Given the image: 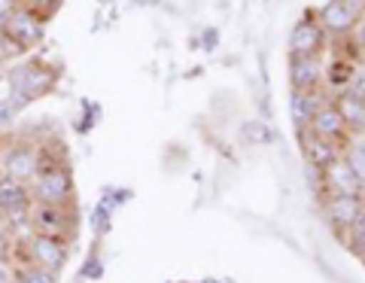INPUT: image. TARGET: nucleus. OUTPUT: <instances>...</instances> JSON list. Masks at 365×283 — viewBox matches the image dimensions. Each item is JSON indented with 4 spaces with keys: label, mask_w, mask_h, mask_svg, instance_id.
Returning a JSON list of instances; mask_svg holds the SVG:
<instances>
[{
    "label": "nucleus",
    "mask_w": 365,
    "mask_h": 283,
    "mask_svg": "<svg viewBox=\"0 0 365 283\" xmlns=\"http://www.w3.org/2000/svg\"><path fill=\"white\" fill-rule=\"evenodd\" d=\"M341 158L350 165V171L356 174V180L365 186V140H350L344 150H341Z\"/></svg>",
    "instance_id": "20"
},
{
    "label": "nucleus",
    "mask_w": 365,
    "mask_h": 283,
    "mask_svg": "<svg viewBox=\"0 0 365 283\" xmlns=\"http://www.w3.org/2000/svg\"><path fill=\"white\" fill-rule=\"evenodd\" d=\"M353 73H356V61L335 58V61H329V67H323V83H329L332 88H341V92H344Z\"/></svg>",
    "instance_id": "17"
},
{
    "label": "nucleus",
    "mask_w": 365,
    "mask_h": 283,
    "mask_svg": "<svg viewBox=\"0 0 365 283\" xmlns=\"http://www.w3.org/2000/svg\"><path fill=\"white\" fill-rule=\"evenodd\" d=\"M317 21L323 25L329 37H347V34H353V28H356L359 13L350 4H344V0H329V4L317 9Z\"/></svg>",
    "instance_id": "9"
},
{
    "label": "nucleus",
    "mask_w": 365,
    "mask_h": 283,
    "mask_svg": "<svg viewBox=\"0 0 365 283\" xmlns=\"http://www.w3.org/2000/svg\"><path fill=\"white\" fill-rule=\"evenodd\" d=\"M25 9H31V13H37L43 21H49L55 13H58V6H61V0H19Z\"/></svg>",
    "instance_id": "21"
},
{
    "label": "nucleus",
    "mask_w": 365,
    "mask_h": 283,
    "mask_svg": "<svg viewBox=\"0 0 365 283\" xmlns=\"http://www.w3.org/2000/svg\"><path fill=\"white\" fill-rule=\"evenodd\" d=\"M359 64H362V71H365V55H362V58H359Z\"/></svg>",
    "instance_id": "30"
},
{
    "label": "nucleus",
    "mask_w": 365,
    "mask_h": 283,
    "mask_svg": "<svg viewBox=\"0 0 365 283\" xmlns=\"http://www.w3.org/2000/svg\"><path fill=\"white\" fill-rule=\"evenodd\" d=\"M326 101H323V92H319V88H314V92H295L292 88V95H289V119H292L295 131H304L307 125H311L314 113Z\"/></svg>",
    "instance_id": "14"
},
{
    "label": "nucleus",
    "mask_w": 365,
    "mask_h": 283,
    "mask_svg": "<svg viewBox=\"0 0 365 283\" xmlns=\"http://www.w3.org/2000/svg\"><path fill=\"white\" fill-rule=\"evenodd\" d=\"M241 134H244V140L250 146H268V143H274V131H271L268 122H262V119H247L241 125Z\"/></svg>",
    "instance_id": "19"
},
{
    "label": "nucleus",
    "mask_w": 365,
    "mask_h": 283,
    "mask_svg": "<svg viewBox=\"0 0 365 283\" xmlns=\"http://www.w3.org/2000/svg\"><path fill=\"white\" fill-rule=\"evenodd\" d=\"M0 283H13V265L6 259H0Z\"/></svg>",
    "instance_id": "27"
},
{
    "label": "nucleus",
    "mask_w": 365,
    "mask_h": 283,
    "mask_svg": "<svg viewBox=\"0 0 365 283\" xmlns=\"http://www.w3.org/2000/svg\"><path fill=\"white\" fill-rule=\"evenodd\" d=\"M289 86L295 92L323 88V61L319 58H289Z\"/></svg>",
    "instance_id": "13"
},
{
    "label": "nucleus",
    "mask_w": 365,
    "mask_h": 283,
    "mask_svg": "<svg viewBox=\"0 0 365 283\" xmlns=\"http://www.w3.org/2000/svg\"><path fill=\"white\" fill-rule=\"evenodd\" d=\"M350 40H353V46H356V52H359V58L365 55V13L359 16V21H356V28H353V34H350Z\"/></svg>",
    "instance_id": "23"
},
{
    "label": "nucleus",
    "mask_w": 365,
    "mask_h": 283,
    "mask_svg": "<svg viewBox=\"0 0 365 283\" xmlns=\"http://www.w3.org/2000/svg\"><path fill=\"white\" fill-rule=\"evenodd\" d=\"M21 244V256L25 262H34L40 268H49L55 274H61L67 259H71V247L73 241H64V237H52V235H40V232H31L28 237H19Z\"/></svg>",
    "instance_id": "4"
},
{
    "label": "nucleus",
    "mask_w": 365,
    "mask_h": 283,
    "mask_svg": "<svg viewBox=\"0 0 365 283\" xmlns=\"http://www.w3.org/2000/svg\"><path fill=\"white\" fill-rule=\"evenodd\" d=\"M19 116V113L9 107V101H0V125H6V122H13Z\"/></svg>",
    "instance_id": "25"
},
{
    "label": "nucleus",
    "mask_w": 365,
    "mask_h": 283,
    "mask_svg": "<svg viewBox=\"0 0 365 283\" xmlns=\"http://www.w3.org/2000/svg\"><path fill=\"white\" fill-rule=\"evenodd\" d=\"M323 189L326 195H356V198H365V186L356 180V174L350 171V165L344 158H338L323 171Z\"/></svg>",
    "instance_id": "12"
},
{
    "label": "nucleus",
    "mask_w": 365,
    "mask_h": 283,
    "mask_svg": "<svg viewBox=\"0 0 365 283\" xmlns=\"http://www.w3.org/2000/svg\"><path fill=\"white\" fill-rule=\"evenodd\" d=\"M28 186H31V198L43 201V205H76V180L71 165L61 155H52L46 143H43L40 174Z\"/></svg>",
    "instance_id": "2"
},
{
    "label": "nucleus",
    "mask_w": 365,
    "mask_h": 283,
    "mask_svg": "<svg viewBox=\"0 0 365 283\" xmlns=\"http://www.w3.org/2000/svg\"><path fill=\"white\" fill-rule=\"evenodd\" d=\"M332 104L338 107L341 119L347 122L350 134H365V98L359 95H350V92H341Z\"/></svg>",
    "instance_id": "15"
},
{
    "label": "nucleus",
    "mask_w": 365,
    "mask_h": 283,
    "mask_svg": "<svg viewBox=\"0 0 365 283\" xmlns=\"http://www.w3.org/2000/svg\"><path fill=\"white\" fill-rule=\"evenodd\" d=\"M55 86H58V71L40 58H28L6 73V101L16 113H21L34 101L49 95Z\"/></svg>",
    "instance_id": "1"
},
{
    "label": "nucleus",
    "mask_w": 365,
    "mask_h": 283,
    "mask_svg": "<svg viewBox=\"0 0 365 283\" xmlns=\"http://www.w3.org/2000/svg\"><path fill=\"white\" fill-rule=\"evenodd\" d=\"M13 283H58V274L34 262H19L13 265Z\"/></svg>",
    "instance_id": "18"
},
{
    "label": "nucleus",
    "mask_w": 365,
    "mask_h": 283,
    "mask_svg": "<svg viewBox=\"0 0 365 283\" xmlns=\"http://www.w3.org/2000/svg\"><path fill=\"white\" fill-rule=\"evenodd\" d=\"M31 186L21 183L16 177H6L0 174V210H9V207H19V205H31Z\"/></svg>",
    "instance_id": "16"
},
{
    "label": "nucleus",
    "mask_w": 365,
    "mask_h": 283,
    "mask_svg": "<svg viewBox=\"0 0 365 283\" xmlns=\"http://www.w3.org/2000/svg\"><path fill=\"white\" fill-rule=\"evenodd\" d=\"M43 25H46V21H43L37 13H31V9L19 6L16 13L9 16L4 25H0V31L9 34V37H13L19 46L28 52V49H34V46H37V43L43 40Z\"/></svg>",
    "instance_id": "8"
},
{
    "label": "nucleus",
    "mask_w": 365,
    "mask_h": 283,
    "mask_svg": "<svg viewBox=\"0 0 365 283\" xmlns=\"http://www.w3.org/2000/svg\"><path fill=\"white\" fill-rule=\"evenodd\" d=\"M19 6H21L19 0H0V25H4V21H6L9 16H13Z\"/></svg>",
    "instance_id": "24"
},
{
    "label": "nucleus",
    "mask_w": 365,
    "mask_h": 283,
    "mask_svg": "<svg viewBox=\"0 0 365 283\" xmlns=\"http://www.w3.org/2000/svg\"><path fill=\"white\" fill-rule=\"evenodd\" d=\"M347 247L353 253H356L359 247H365V207L359 210V217L353 220V225L347 229Z\"/></svg>",
    "instance_id": "22"
},
{
    "label": "nucleus",
    "mask_w": 365,
    "mask_h": 283,
    "mask_svg": "<svg viewBox=\"0 0 365 283\" xmlns=\"http://www.w3.org/2000/svg\"><path fill=\"white\" fill-rule=\"evenodd\" d=\"M329 34L317 21V13H304L289 31V58H319Z\"/></svg>",
    "instance_id": "6"
},
{
    "label": "nucleus",
    "mask_w": 365,
    "mask_h": 283,
    "mask_svg": "<svg viewBox=\"0 0 365 283\" xmlns=\"http://www.w3.org/2000/svg\"><path fill=\"white\" fill-rule=\"evenodd\" d=\"M201 283H225V280H216V277H207V280H201Z\"/></svg>",
    "instance_id": "29"
},
{
    "label": "nucleus",
    "mask_w": 365,
    "mask_h": 283,
    "mask_svg": "<svg viewBox=\"0 0 365 283\" xmlns=\"http://www.w3.org/2000/svg\"><path fill=\"white\" fill-rule=\"evenodd\" d=\"M362 207H365V198H356V195H326L323 198L326 222L341 241H347V229L353 225V220L359 217Z\"/></svg>",
    "instance_id": "7"
},
{
    "label": "nucleus",
    "mask_w": 365,
    "mask_h": 283,
    "mask_svg": "<svg viewBox=\"0 0 365 283\" xmlns=\"http://www.w3.org/2000/svg\"><path fill=\"white\" fill-rule=\"evenodd\" d=\"M307 131H314V134H319V138L338 143L341 150L350 143V128H347V122L341 119V113H338V107L332 104V101H326V104L314 113V119H311V125H307Z\"/></svg>",
    "instance_id": "10"
},
{
    "label": "nucleus",
    "mask_w": 365,
    "mask_h": 283,
    "mask_svg": "<svg viewBox=\"0 0 365 283\" xmlns=\"http://www.w3.org/2000/svg\"><path fill=\"white\" fill-rule=\"evenodd\" d=\"M299 143H302V155H304V165H311V168H319V171H326L332 162H338L341 158V146L332 143V140H326V138H319V134L314 131H299Z\"/></svg>",
    "instance_id": "11"
},
{
    "label": "nucleus",
    "mask_w": 365,
    "mask_h": 283,
    "mask_svg": "<svg viewBox=\"0 0 365 283\" xmlns=\"http://www.w3.org/2000/svg\"><path fill=\"white\" fill-rule=\"evenodd\" d=\"M356 256H359V262L365 265V247H359V250H356Z\"/></svg>",
    "instance_id": "28"
},
{
    "label": "nucleus",
    "mask_w": 365,
    "mask_h": 283,
    "mask_svg": "<svg viewBox=\"0 0 365 283\" xmlns=\"http://www.w3.org/2000/svg\"><path fill=\"white\" fill-rule=\"evenodd\" d=\"M31 232L76 241V235H79L76 205H43V201H31Z\"/></svg>",
    "instance_id": "3"
},
{
    "label": "nucleus",
    "mask_w": 365,
    "mask_h": 283,
    "mask_svg": "<svg viewBox=\"0 0 365 283\" xmlns=\"http://www.w3.org/2000/svg\"><path fill=\"white\" fill-rule=\"evenodd\" d=\"M101 271L104 268H101V259L95 256V259H88V265L83 268V277H101Z\"/></svg>",
    "instance_id": "26"
},
{
    "label": "nucleus",
    "mask_w": 365,
    "mask_h": 283,
    "mask_svg": "<svg viewBox=\"0 0 365 283\" xmlns=\"http://www.w3.org/2000/svg\"><path fill=\"white\" fill-rule=\"evenodd\" d=\"M43 165V140H16L0 153V174L31 183Z\"/></svg>",
    "instance_id": "5"
}]
</instances>
